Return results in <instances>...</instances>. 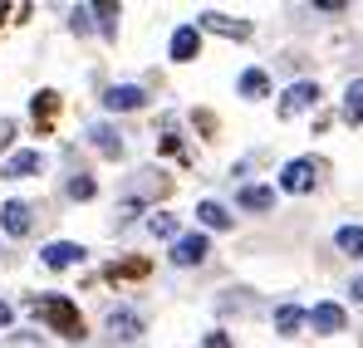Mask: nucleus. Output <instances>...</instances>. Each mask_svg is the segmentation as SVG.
<instances>
[{"instance_id":"obj_1","label":"nucleus","mask_w":363,"mask_h":348,"mask_svg":"<svg viewBox=\"0 0 363 348\" xmlns=\"http://www.w3.org/2000/svg\"><path fill=\"white\" fill-rule=\"evenodd\" d=\"M30 309H35V319L50 324L60 339H84V319H79V309H74L69 294H35Z\"/></svg>"},{"instance_id":"obj_2","label":"nucleus","mask_w":363,"mask_h":348,"mask_svg":"<svg viewBox=\"0 0 363 348\" xmlns=\"http://www.w3.org/2000/svg\"><path fill=\"white\" fill-rule=\"evenodd\" d=\"M314 181H319V162H314V157H295V162H285V172H280V191L304 196V191H314Z\"/></svg>"},{"instance_id":"obj_3","label":"nucleus","mask_w":363,"mask_h":348,"mask_svg":"<svg viewBox=\"0 0 363 348\" xmlns=\"http://www.w3.org/2000/svg\"><path fill=\"white\" fill-rule=\"evenodd\" d=\"M143 314L138 309H128V304H118V309H108V334H113V344H138L143 339Z\"/></svg>"},{"instance_id":"obj_4","label":"nucleus","mask_w":363,"mask_h":348,"mask_svg":"<svg viewBox=\"0 0 363 348\" xmlns=\"http://www.w3.org/2000/svg\"><path fill=\"white\" fill-rule=\"evenodd\" d=\"M314 103H319V84H314V79H300V84L285 89V99H280V118H300V113H309Z\"/></svg>"},{"instance_id":"obj_5","label":"nucleus","mask_w":363,"mask_h":348,"mask_svg":"<svg viewBox=\"0 0 363 348\" xmlns=\"http://www.w3.org/2000/svg\"><path fill=\"white\" fill-rule=\"evenodd\" d=\"M206 250H211V240H206V235H201V231H186V235L172 240V255H167V260L186 270V265H201V260H206Z\"/></svg>"},{"instance_id":"obj_6","label":"nucleus","mask_w":363,"mask_h":348,"mask_svg":"<svg viewBox=\"0 0 363 348\" xmlns=\"http://www.w3.org/2000/svg\"><path fill=\"white\" fill-rule=\"evenodd\" d=\"M196 30H211V35H226V40H250V25L221 15V10H201L196 15Z\"/></svg>"},{"instance_id":"obj_7","label":"nucleus","mask_w":363,"mask_h":348,"mask_svg":"<svg viewBox=\"0 0 363 348\" xmlns=\"http://www.w3.org/2000/svg\"><path fill=\"white\" fill-rule=\"evenodd\" d=\"M35 172H45V152H40V147H25V152H15V157H5V167H0L5 181H20V176H35Z\"/></svg>"},{"instance_id":"obj_8","label":"nucleus","mask_w":363,"mask_h":348,"mask_svg":"<svg viewBox=\"0 0 363 348\" xmlns=\"http://www.w3.org/2000/svg\"><path fill=\"white\" fill-rule=\"evenodd\" d=\"M84 255H89V250H84V245H74V240H55V245H45V250H40V260H45L50 270H69V265H79Z\"/></svg>"},{"instance_id":"obj_9","label":"nucleus","mask_w":363,"mask_h":348,"mask_svg":"<svg viewBox=\"0 0 363 348\" xmlns=\"http://www.w3.org/2000/svg\"><path fill=\"white\" fill-rule=\"evenodd\" d=\"M104 103H108L113 113H133V108H143V103H147V94H143L138 84H113V89L104 94Z\"/></svg>"},{"instance_id":"obj_10","label":"nucleus","mask_w":363,"mask_h":348,"mask_svg":"<svg viewBox=\"0 0 363 348\" xmlns=\"http://www.w3.org/2000/svg\"><path fill=\"white\" fill-rule=\"evenodd\" d=\"M309 324H314V334H344V324H349V319H344V309H339V304H329V299H324V304H314V309H309Z\"/></svg>"},{"instance_id":"obj_11","label":"nucleus","mask_w":363,"mask_h":348,"mask_svg":"<svg viewBox=\"0 0 363 348\" xmlns=\"http://www.w3.org/2000/svg\"><path fill=\"white\" fill-rule=\"evenodd\" d=\"M0 231L15 235V240L30 235V206H25V201H5V206H0Z\"/></svg>"},{"instance_id":"obj_12","label":"nucleus","mask_w":363,"mask_h":348,"mask_svg":"<svg viewBox=\"0 0 363 348\" xmlns=\"http://www.w3.org/2000/svg\"><path fill=\"white\" fill-rule=\"evenodd\" d=\"M167 50H172V59H177V64L196 59V50H201V30H196V25H177V30H172V45H167Z\"/></svg>"},{"instance_id":"obj_13","label":"nucleus","mask_w":363,"mask_h":348,"mask_svg":"<svg viewBox=\"0 0 363 348\" xmlns=\"http://www.w3.org/2000/svg\"><path fill=\"white\" fill-rule=\"evenodd\" d=\"M89 137H94V147H99L104 157H123V133H118V128L99 123V128H89Z\"/></svg>"},{"instance_id":"obj_14","label":"nucleus","mask_w":363,"mask_h":348,"mask_svg":"<svg viewBox=\"0 0 363 348\" xmlns=\"http://www.w3.org/2000/svg\"><path fill=\"white\" fill-rule=\"evenodd\" d=\"M236 201H241V211H270L275 206V191L270 186H241Z\"/></svg>"},{"instance_id":"obj_15","label":"nucleus","mask_w":363,"mask_h":348,"mask_svg":"<svg viewBox=\"0 0 363 348\" xmlns=\"http://www.w3.org/2000/svg\"><path fill=\"white\" fill-rule=\"evenodd\" d=\"M196 221H201L206 231H226V226H231V216H226L221 201H201V206H196Z\"/></svg>"},{"instance_id":"obj_16","label":"nucleus","mask_w":363,"mask_h":348,"mask_svg":"<svg viewBox=\"0 0 363 348\" xmlns=\"http://www.w3.org/2000/svg\"><path fill=\"white\" fill-rule=\"evenodd\" d=\"M236 89H241V99H265L270 94V79H265V69H245Z\"/></svg>"},{"instance_id":"obj_17","label":"nucleus","mask_w":363,"mask_h":348,"mask_svg":"<svg viewBox=\"0 0 363 348\" xmlns=\"http://www.w3.org/2000/svg\"><path fill=\"white\" fill-rule=\"evenodd\" d=\"M304 319H309V314H304L300 304H280V309H275V329H280V334H300Z\"/></svg>"},{"instance_id":"obj_18","label":"nucleus","mask_w":363,"mask_h":348,"mask_svg":"<svg viewBox=\"0 0 363 348\" xmlns=\"http://www.w3.org/2000/svg\"><path fill=\"white\" fill-rule=\"evenodd\" d=\"M344 118H349V123H363V79H354V84L344 89Z\"/></svg>"},{"instance_id":"obj_19","label":"nucleus","mask_w":363,"mask_h":348,"mask_svg":"<svg viewBox=\"0 0 363 348\" xmlns=\"http://www.w3.org/2000/svg\"><path fill=\"white\" fill-rule=\"evenodd\" d=\"M334 245H339L344 255H363V226H339Z\"/></svg>"},{"instance_id":"obj_20","label":"nucleus","mask_w":363,"mask_h":348,"mask_svg":"<svg viewBox=\"0 0 363 348\" xmlns=\"http://www.w3.org/2000/svg\"><path fill=\"white\" fill-rule=\"evenodd\" d=\"M147 231L162 235V240H177V216H167V211H152V216H147Z\"/></svg>"},{"instance_id":"obj_21","label":"nucleus","mask_w":363,"mask_h":348,"mask_svg":"<svg viewBox=\"0 0 363 348\" xmlns=\"http://www.w3.org/2000/svg\"><path fill=\"white\" fill-rule=\"evenodd\" d=\"M94 191H99V186H94V176H89V172H74V176H69V196H74V201H89Z\"/></svg>"},{"instance_id":"obj_22","label":"nucleus","mask_w":363,"mask_h":348,"mask_svg":"<svg viewBox=\"0 0 363 348\" xmlns=\"http://www.w3.org/2000/svg\"><path fill=\"white\" fill-rule=\"evenodd\" d=\"M94 15H99V20H104V25H99V30H104V35H108V40H113V35H118V5H99V10H94Z\"/></svg>"},{"instance_id":"obj_23","label":"nucleus","mask_w":363,"mask_h":348,"mask_svg":"<svg viewBox=\"0 0 363 348\" xmlns=\"http://www.w3.org/2000/svg\"><path fill=\"white\" fill-rule=\"evenodd\" d=\"M69 25H74L79 35H89V30H94V5H79V10L69 15Z\"/></svg>"},{"instance_id":"obj_24","label":"nucleus","mask_w":363,"mask_h":348,"mask_svg":"<svg viewBox=\"0 0 363 348\" xmlns=\"http://www.w3.org/2000/svg\"><path fill=\"white\" fill-rule=\"evenodd\" d=\"M201 348H231V339H226V334L216 329V334H206V344H201Z\"/></svg>"},{"instance_id":"obj_25","label":"nucleus","mask_w":363,"mask_h":348,"mask_svg":"<svg viewBox=\"0 0 363 348\" xmlns=\"http://www.w3.org/2000/svg\"><path fill=\"white\" fill-rule=\"evenodd\" d=\"M10 137H15V123H10V118H0V147H10Z\"/></svg>"},{"instance_id":"obj_26","label":"nucleus","mask_w":363,"mask_h":348,"mask_svg":"<svg viewBox=\"0 0 363 348\" xmlns=\"http://www.w3.org/2000/svg\"><path fill=\"white\" fill-rule=\"evenodd\" d=\"M10 319H15V314H10V304H5V299H0V329H5V324H10Z\"/></svg>"},{"instance_id":"obj_27","label":"nucleus","mask_w":363,"mask_h":348,"mask_svg":"<svg viewBox=\"0 0 363 348\" xmlns=\"http://www.w3.org/2000/svg\"><path fill=\"white\" fill-rule=\"evenodd\" d=\"M349 294H354V299H359V304H363V275H359V280H354V285H349Z\"/></svg>"}]
</instances>
